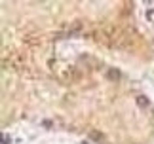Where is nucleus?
I'll use <instances>...</instances> for the list:
<instances>
[{
    "label": "nucleus",
    "mask_w": 154,
    "mask_h": 144,
    "mask_svg": "<svg viewBox=\"0 0 154 144\" xmlns=\"http://www.w3.org/2000/svg\"><path fill=\"white\" fill-rule=\"evenodd\" d=\"M137 104L139 106H149V99H146V97H139L137 99Z\"/></svg>",
    "instance_id": "f257e3e1"
},
{
    "label": "nucleus",
    "mask_w": 154,
    "mask_h": 144,
    "mask_svg": "<svg viewBox=\"0 0 154 144\" xmlns=\"http://www.w3.org/2000/svg\"><path fill=\"white\" fill-rule=\"evenodd\" d=\"M109 78H112V80H114V78H118V72H109Z\"/></svg>",
    "instance_id": "f03ea898"
}]
</instances>
